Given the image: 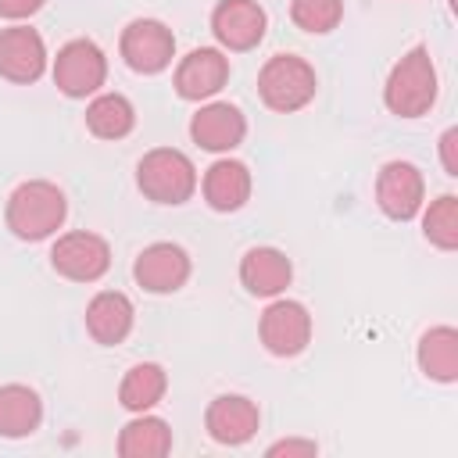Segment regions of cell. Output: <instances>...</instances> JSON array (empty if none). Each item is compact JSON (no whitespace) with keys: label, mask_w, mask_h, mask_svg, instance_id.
Segmentation results:
<instances>
[{"label":"cell","mask_w":458,"mask_h":458,"mask_svg":"<svg viewBox=\"0 0 458 458\" xmlns=\"http://www.w3.org/2000/svg\"><path fill=\"white\" fill-rule=\"evenodd\" d=\"M165 390H168V372L157 361H140V365H132L122 376V383H118V404L125 411L140 415V411H150L154 404H161Z\"/></svg>","instance_id":"obj_23"},{"label":"cell","mask_w":458,"mask_h":458,"mask_svg":"<svg viewBox=\"0 0 458 458\" xmlns=\"http://www.w3.org/2000/svg\"><path fill=\"white\" fill-rule=\"evenodd\" d=\"M315 451H318L315 440H293V437H290V440H276V444H268L265 454H268V458H279V454H286V458H293V454H297V458H311Z\"/></svg>","instance_id":"obj_26"},{"label":"cell","mask_w":458,"mask_h":458,"mask_svg":"<svg viewBox=\"0 0 458 458\" xmlns=\"http://www.w3.org/2000/svg\"><path fill=\"white\" fill-rule=\"evenodd\" d=\"M258 426H261V411H258V404H254L250 397H243V394H222V397H215V401L208 404V411H204V429H208V437H211L215 444H222V447H240V444H247V440L258 433Z\"/></svg>","instance_id":"obj_15"},{"label":"cell","mask_w":458,"mask_h":458,"mask_svg":"<svg viewBox=\"0 0 458 458\" xmlns=\"http://www.w3.org/2000/svg\"><path fill=\"white\" fill-rule=\"evenodd\" d=\"M50 75H54V86H57L64 97L86 100V97L100 93V86H104V79H107V57H104V50H100L93 39L79 36V39H68V43L57 50Z\"/></svg>","instance_id":"obj_5"},{"label":"cell","mask_w":458,"mask_h":458,"mask_svg":"<svg viewBox=\"0 0 458 458\" xmlns=\"http://www.w3.org/2000/svg\"><path fill=\"white\" fill-rule=\"evenodd\" d=\"M50 268L72 283H97L111 268V243L89 229L61 233L50 247Z\"/></svg>","instance_id":"obj_6"},{"label":"cell","mask_w":458,"mask_h":458,"mask_svg":"<svg viewBox=\"0 0 458 458\" xmlns=\"http://www.w3.org/2000/svg\"><path fill=\"white\" fill-rule=\"evenodd\" d=\"M168 451H172V429L161 415L140 411L118 433V454L122 458H165Z\"/></svg>","instance_id":"obj_21"},{"label":"cell","mask_w":458,"mask_h":458,"mask_svg":"<svg viewBox=\"0 0 458 458\" xmlns=\"http://www.w3.org/2000/svg\"><path fill=\"white\" fill-rule=\"evenodd\" d=\"M47 72V43L36 29L29 25H7L0 29V79L29 86L43 79Z\"/></svg>","instance_id":"obj_12"},{"label":"cell","mask_w":458,"mask_h":458,"mask_svg":"<svg viewBox=\"0 0 458 458\" xmlns=\"http://www.w3.org/2000/svg\"><path fill=\"white\" fill-rule=\"evenodd\" d=\"M86 129L97 140H125L136 129V107L122 93H93L86 104Z\"/></svg>","instance_id":"obj_22"},{"label":"cell","mask_w":458,"mask_h":458,"mask_svg":"<svg viewBox=\"0 0 458 458\" xmlns=\"http://www.w3.org/2000/svg\"><path fill=\"white\" fill-rule=\"evenodd\" d=\"M190 272H193V261H190L186 247H179L172 240H157V243L143 247L132 261V279L147 293H175L186 286Z\"/></svg>","instance_id":"obj_9"},{"label":"cell","mask_w":458,"mask_h":458,"mask_svg":"<svg viewBox=\"0 0 458 458\" xmlns=\"http://www.w3.org/2000/svg\"><path fill=\"white\" fill-rule=\"evenodd\" d=\"M132 322H136V308L122 290H100L86 304V333L100 347L122 344L132 333Z\"/></svg>","instance_id":"obj_17"},{"label":"cell","mask_w":458,"mask_h":458,"mask_svg":"<svg viewBox=\"0 0 458 458\" xmlns=\"http://www.w3.org/2000/svg\"><path fill=\"white\" fill-rule=\"evenodd\" d=\"M118 54L122 61L136 72V75H157L172 64L175 57V36L165 21L157 18H132L125 29H122V39H118Z\"/></svg>","instance_id":"obj_7"},{"label":"cell","mask_w":458,"mask_h":458,"mask_svg":"<svg viewBox=\"0 0 458 458\" xmlns=\"http://www.w3.org/2000/svg\"><path fill=\"white\" fill-rule=\"evenodd\" d=\"M136 186L147 200L179 208L197 193V168L175 147H154L136 165Z\"/></svg>","instance_id":"obj_4"},{"label":"cell","mask_w":458,"mask_h":458,"mask_svg":"<svg viewBox=\"0 0 458 458\" xmlns=\"http://www.w3.org/2000/svg\"><path fill=\"white\" fill-rule=\"evenodd\" d=\"M440 161H444V172L454 179L458 175V129H447L440 136Z\"/></svg>","instance_id":"obj_28"},{"label":"cell","mask_w":458,"mask_h":458,"mask_svg":"<svg viewBox=\"0 0 458 458\" xmlns=\"http://www.w3.org/2000/svg\"><path fill=\"white\" fill-rule=\"evenodd\" d=\"M190 136L200 150L211 154H229L243 143L247 136V118L236 104L229 100H208L197 107V114L190 118Z\"/></svg>","instance_id":"obj_14"},{"label":"cell","mask_w":458,"mask_h":458,"mask_svg":"<svg viewBox=\"0 0 458 458\" xmlns=\"http://www.w3.org/2000/svg\"><path fill=\"white\" fill-rule=\"evenodd\" d=\"M265 29H268V14L258 0H218L211 11V32L218 47L233 54L254 50L265 39Z\"/></svg>","instance_id":"obj_11"},{"label":"cell","mask_w":458,"mask_h":458,"mask_svg":"<svg viewBox=\"0 0 458 458\" xmlns=\"http://www.w3.org/2000/svg\"><path fill=\"white\" fill-rule=\"evenodd\" d=\"M43 422V401L25 383H4L0 386V437L21 440L32 437Z\"/></svg>","instance_id":"obj_20"},{"label":"cell","mask_w":458,"mask_h":458,"mask_svg":"<svg viewBox=\"0 0 458 458\" xmlns=\"http://www.w3.org/2000/svg\"><path fill=\"white\" fill-rule=\"evenodd\" d=\"M293 279V265L279 247H250L240 258V283L254 297H279Z\"/></svg>","instance_id":"obj_18"},{"label":"cell","mask_w":458,"mask_h":458,"mask_svg":"<svg viewBox=\"0 0 458 458\" xmlns=\"http://www.w3.org/2000/svg\"><path fill=\"white\" fill-rule=\"evenodd\" d=\"M43 4H47V0H0V18H7V21H25V18H32L36 11H43Z\"/></svg>","instance_id":"obj_27"},{"label":"cell","mask_w":458,"mask_h":458,"mask_svg":"<svg viewBox=\"0 0 458 458\" xmlns=\"http://www.w3.org/2000/svg\"><path fill=\"white\" fill-rule=\"evenodd\" d=\"M250 168L243 165V161H236V157H218L208 172H204V179H200V193H204V204L211 208V211H222V215H229V211H240L247 200H250Z\"/></svg>","instance_id":"obj_16"},{"label":"cell","mask_w":458,"mask_h":458,"mask_svg":"<svg viewBox=\"0 0 458 458\" xmlns=\"http://www.w3.org/2000/svg\"><path fill=\"white\" fill-rule=\"evenodd\" d=\"M422 236L437 250H458V197L454 193H440L437 200H429V208L422 211Z\"/></svg>","instance_id":"obj_24"},{"label":"cell","mask_w":458,"mask_h":458,"mask_svg":"<svg viewBox=\"0 0 458 458\" xmlns=\"http://www.w3.org/2000/svg\"><path fill=\"white\" fill-rule=\"evenodd\" d=\"M419 372L433 383H454L458 379V329L454 326H429L419 336L415 347Z\"/></svg>","instance_id":"obj_19"},{"label":"cell","mask_w":458,"mask_h":458,"mask_svg":"<svg viewBox=\"0 0 458 458\" xmlns=\"http://www.w3.org/2000/svg\"><path fill=\"white\" fill-rule=\"evenodd\" d=\"M261 347L276 358H297L311 344V315L301 301L272 297V304L258 318Z\"/></svg>","instance_id":"obj_8"},{"label":"cell","mask_w":458,"mask_h":458,"mask_svg":"<svg viewBox=\"0 0 458 458\" xmlns=\"http://www.w3.org/2000/svg\"><path fill=\"white\" fill-rule=\"evenodd\" d=\"M437 64L426 47H411L401 54V61L390 68L386 86H383V104L397 118H422L437 104Z\"/></svg>","instance_id":"obj_2"},{"label":"cell","mask_w":458,"mask_h":458,"mask_svg":"<svg viewBox=\"0 0 458 458\" xmlns=\"http://www.w3.org/2000/svg\"><path fill=\"white\" fill-rule=\"evenodd\" d=\"M318 75L297 54H276L258 72V97L276 114H293L315 100Z\"/></svg>","instance_id":"obj_3"},{"label":"cell","mask_w":458,"mask_h":458,"mask_svg":"<svg viewBox=\"0 0 458 458\" xmlns=\"http://www.w3.org/2000/svg\"><path fill=\"white\" fill-rule=\"evenodd\" d=\"M426 179L411 161H386L376 175V204L394 222H411L422 211Z\"/></svg>","instance_id":"obj_10"},{"label":"cell","mask_w":458,"mask_h":458,"mask_svg":"<svg viewBox=\"0 0 458 458\" xmlns=\"http://www.w3.org/2000/svg\"><path fill=\"white\" fill-rule=\"evenodd\" d=\"M64 218H68V200H64L61 186L50 179H29V182L14 186L7 197V208H4L7 229L25 243H39V240L54 236L64 225Z\"/></svg>","instance_id":"obj_1"},{"label":"cell","mask_w":458,"mask_h":458,"mask_svg":"<svg viewBox=\"0 0 458 458\" xmlns=\"http://www.w3.org/2000/svg\"><path fill=\"white\" fill-rule=\"evenodd\" d=\"M229 82V57L218 50V47H197L190 50L179 64H175V75H172V86L182 100H211L222 86Z\"/></svg>","instance_id":"obj_13"},{"label":"cell","mask_w":458,"mask_h":458,"mask_svg":"<svg viewBox=\"0 0 458 458\" xmlns=\"http://www.w3.org/2000/svg\"><path fill=\"white\" fill-rule=\"evenodd\" d=\"M290 21L301 32L326 36L344 21V0H290Z\"/></svg>","instance_id":"obj_25"}]
</instances>
